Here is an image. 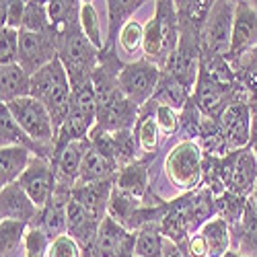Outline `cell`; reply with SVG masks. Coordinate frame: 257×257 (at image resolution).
Here are the masks:
<instances>
[{"label": "cell", "mask_w": 257, "mask_h": 257, "mask_svg": "<svg viewBox=\"0 0 257 257\" xmlns=\"http://www.w3.org/2000/svg\"><path fill=\"white\" fill-rule=\"evenodd\" d=\"M117 171H119V167L113 161L103 157L101 153H97L95 148L91 146L87 151V155H84L76 185H91V183H101V181L115 179Z\"/></svg>", "instance_id": "cell-26"}, {"label": "cell", "mask_w": 257, "mask_h": 257, "mask_svg": "<svg viewBox=\"0 0 257 257\" xmlns=\"http://www.w3.org/2000/svg\"><path fill=\"white\" fill-rule=\"evenodd\" d=\"M33 157L35 155L29 148H23V146L0 148V185L7 187L11 183H17L21 175L25 173V169L29 167Z\"/></svg>", "instance_id": "cell-28"}, {"label": "cell", "mask_w": 257, "mask_h": 257, "mask_svg": "<svg viewBox=\"0 0 257 257\" xmlns=\"http://www.w3.org/2000/svg\"><path fill=\"white\" fill-rule=\"evenodd\" d=\"M142 204H144V200H140V198L127 194V191L113 185L109 206H107V216L113 218L117 224H121L130 232H134L136 216H138V210L142 208Z\"/></svg>", "instance_id": "cell-25"}, {"label": "cell", "mask_w": 257, "mask_h": 257, "mask_svg": "<svg viewBox=\"0 0 257 257\" xmlns=\"http://www.w3.org/2000/svg\"><path fill=\"white\" fill-rule=\"evenodd\" d=\"M251 5H253V7H255V11H257V0H255V3H251Z\"/></svg>", "instance_id": "cell-51"}, {"label": "cell", "mask_w": 257, "mask_h": 257, "mask_svg": "<svg viewBox=\"0 0 257 257\" xmlns=\"http://www.w3.org/2000/svg\"><path fill=\"white\" fill-rule=\"evenodd\" d=\"M48 257H82V249L70 234H60L50 243Z\"/></svg>", "instance_id": "cell-43"}, {"label": "cell", "mask_w": 257, "mask_h": 257, "mask_svg": "<svg viewBox=\"0 0 257 257\" xmlns=\"http://www.w3.org/2000/svg\"><path fill=\"white\" fill-rule=\"evenodd\" d=\"M179 247V245H177ZM181 249L189 255V257H208V247L202 239V234L196 232V234H191V237L181 245Z\"/></svg>", "instance_id": "cell-44"}, {"label": "cell", "mask_w": 257, "mask_h": 257, "mask_svg": "<svg viewBox=\"0 0 257 257\" xmlns=\"http://www.w3.org/2000/svg\"><path fill=\"white\" fill-rule=\"evenodd\" d=\"M251 148H253V153H255V157H257V144H251Z\"/></svg>", "instance_id": "cell-49"}, {"label": "cell", "mask_w": 257, "mask_h": 257, "mask_svg": "<svg viewBox=\"0 0 257 257\" xmlns=\"http://www.w3.org/2000/svg\"><path fill=\"white\" fill-rule=\"evenodd\" d=\"M9 146H23L35 157H44L50 161V157L44 153V148L37 146L27 134L25 130L17 123V119L13 117V113L9 111L7 105H0V148H9Z\"/></svg>", "instance_id": "cell-23"}, {"label": "cell", "mask_w": 257, "mask_h": 257, "mask_svg": "<svg viewBox=\"0 0 257 257\" xmlns=\"http://www.w3.org/2000/svg\"><path fill=\"white\" fill-rule=\"evenodd\" d=\"M19 60V31L3 27L0 31V66L17 64Z\"/></svg>", "instance_id": "cell-41"}, {"label": "cell", "mask_w": 257, "mask_h": 257, "mask_svg": "<svg viewBox=\"0 0 257 257\" xmlns=\"http://www.w3.org/2000/svg\"><path fill=\"white\" fill-rule=\"evenodd\" d=\"M25 9H27V3H21V0H3V3H0L3 27H11V29H17V31L23 29Z\"/></svg>", "instance_id": "cell-40"}, {"label": "cell", "mask_w": 257, "mask_h": 257, "mask_svg": "<svg viewBox=\"0 0 257 257\" xmlns=\"http://www.w3.org/2000/svg\"><path fill=\"white\" fill-rule=\"evenodd\" d=\"M50 239L48 234L37 228V226H29V232L25 237V257H48V249H50Z\"/></svg>", "instance_id": "cell-42"}, {"label": "cell", "mask_w": 257, "mask_h": 257, "mask_svg": "<svg viewBox=\"0 0 257 257\" xmlns=\"http://www.w3.org/2000/svg\"><path fill=\"white\" fill-rule=\"evenodd\" d=\"M191 101L196 103V107L202 111V115L218 121L232 103L249 101V97H247V93L241 87L239 80L226 82V80L214 78V76L200 70L194 93H191Z\"/></svg>", "instance_id": "cell-6"}, {"label": "cell", "mask_w": 257, "mask_h": 257, "mask_svg": "<svg viewBox=\"0 0 257 257\" xmlns=\"http://www.w3.org/2000/svg\"><path fill=\"white\" fill-rule=\"evenodd\" d=\"M224 163V183L226 191L237 196L251 198L257 183V157L253 148L247 146L243 151H234L222 157Z\"/></svg>", "instance_id": "cell-9"}, {"label": "cell", "mask_w": 257, "mask_h": 257, "mask_svg": "<svg viewBox=\"0 0 257 257\" xmlns=\"http://www.w3.org/2000/svg\"><path fill=\"white\" fill-rule=\"evenodd\" d=\"M39 103L46 105L50 111L56 130H60L62 123L66 121L70 111V99H72V87L68 72L64 68L60 58H56L46 68H41L31 76V95Z\"/></svg>", "instance_id": "cell-2"}, {"label": "cell", "mask_w": 257, "mask_h": 257, "mask_svg": "<svg viewBox=\"0 0 257 257\" xmlns=\"http://www.w3.org/2000/svg\"><path fill=\"white\" fill-rule=\"evenodd\" d=\"M21 31H31V33H50V17L46 3H35L29 0L25 9L23 19V29Z\"/></svg>", "instance_id": "cell-37"}, {"label": "cell", "mask_w": 257, "mask_h": 257, "mask_svg": "<svg viewBox=\"0 0 257 257\" xmlns=\"http://www.w3.org/2000/svg\"><path fill=\"white\" fill-rule=\"evenodd\" d=\"M58 58L56 46L50 33H31V31H19V60L17 64L23 68L29 76L46 68Z\"/></svg>", "instance_id": "cell-12"}, {"label": "cell", "mask_w": 257, "mask_h": 257, "mask_svg": "<svg viewBox=\"0 0 257 257\" xmlns=\"http://www.w3.org/2000/svg\"><path fill=\"white\" fill-rule=\"evenodd\" d=\"M191 93L194 91L187 89L175 76H171L169 72L161 70V80H159V87H157L153 101H157L159 105H169V107H173V109L181 111L187 105V101L191 99Z\"/></svg>", "instance_id": "cell-30"}, {"label": "cell", "mask_w": 257, "mask_h": 257, "mask_svg": "<svg viewBox=\"0 0 257 257\" xmlns=\"http://www.w3.org/2000/svg\"><path fill=\"white\" fill-rule=\"evenodd\" d=\"M251 202L255 204V208H257V183H255V189H253V196H251Z\"/></svg>", "instance_id": "cell-47"}, {"label": "cell", "mask_w": 257, "mask_h": 257, "mask_svg": "<svg viewBox=\"0 0 257 257\" xmlns=\"http://www.w3.org/2000/svg\"><path fill=\"white\" fill-rule=\"evenodd\" d=\"M251 144H257V103H251Z\"/></svg>", "instance_id": "cell-46"}, {"label": "cell", "mask_w": 257, "mask_h": 257, "mask_svg": "<svg viewBox=\"0 0 257 257\" xmlns=\"http://www.w3.org/2000/svg\"><path fill=\"white\" fill-rule=\"evenodd\" d=\"M224 257H243V255H239V253H234V251H228Z\"/></svg>", "instance_id": "cell-48"}, {"label": "cell", "mask_w": 257, "mask_h": 257, "mask_svg": "<svg viewBox=\"0 0 257 257\" xmlns=\"http://www.w3.org/2000/svg\"><path fill=\"white\" fill-rule=\"evenodd\" d=\"M37 214L39 208L33 204V200L25 194V189L19 183L3 187V191H0V216H3V220H19L31 226Z\"/></svg>", "instance_id": "cell-17"}, {"label": "cell", "mask_w": 257, "mask_h": 257, "mask_svg": "<svg viewBox=\"0 0 257 257\" xmlns=\"http://www.w3.org/2000/svg\"><path fill=\"white\" fill-rule=\"evenodd\" d=\"M125 257H136V255H125Z\"/></svg>", "instance_id": "cell-52"}, {"label": "cell", "mask_w": 257, "mask_h": 257, "mask_svg": "<svg viewBox=\"0 0 257 257\" xmlns=\"http://www.w3.org/2000/svg\"><path fill=\"white\" fill-rule=\"evenodd\" d=\"M165 257H189L181 247H177L175 243H171V241H167L165 243Z\"/></svg>", "instance_id": "cell-45"}, {"label": "cell", "mask_w": 257, "mask_h": 257, "mask_svg": "<svg viewBox=\"0 0 257 257\" xmlns=\"http://www.w3.org/2000/svg\"><path fill=\"white\" fill-rule=\"evenodd\" d=\"M204 151L196 140H181L165 157V173L175 189L189 194L202 187Z\"/></svg>", "instance_id": "cell-4"}, {"label": "cell", "mask_w": 257, "mask_h": 257, "mask_svg": "<svg viewBox=\"0 0 257 257\" xmlns=\"http://www.w3.org/2000/svg\"><path fill=\"white\" fill-rule=\"evenodd\" d=\"M157 155H142L136 163L121 167L115 175V187L144 200L151 194V167Z\"/></svg>", "instance_id": "cell-18"}, {"label": "cell", "mask_w": 257, "mask_h": 257, "mask_svg": "<svg viewBox=\"0 0 257 257\" xmlns=\"http://www.w3.org/2000/svg\"><path fill=\"white\" fill-rule=\"evenodd\" d=\"M159 228H161L163 237L167 241L175 243L179 247L191 237V234H194L189 228V220H187V214H185L183 194L167 202V210H165V216L159 222Z\"/></svg>", "instance_id": "cell-20"}, {"label": "cell", "mask_w": 257, "mask_h": 257, "mask_svg": "<svg viewBox=\"0 0 257 257\" xmlns=\"http://www.w3.org/2000/svg\"><path fill=\"white\" fill-rule=\"evenodd\" d=\"M113 185L115 179L91 183V185H76L72 189V200L78 202L84 210H89L97 220H103L107 216V206H109Z\"/></svg>", "instance_id": "cell-21"}, {"label": "cell", "mask_w": 257, "mask_h": 257, "mask_svg": "<svg viewBox=\"0 0 257 257\" xmlns=\"http://www.w3.org/2000/svg\"><path fill=\"white\" fill-rule=\"evenodd\" d=\"M56 52L68 72L72 89L93 80V70L97 68L99 62V50L82 33L80 23L56 41Z\"/></svg>", "instance_id": "cell-3"}, {"label": "cell", "mask_w": 257, "mask_h": 257, "mask_svg": "<svg viewBox=\"0 0 257 257\" xmlns=\"http://www.w3.org/2000/svg\"><path fill=\"white\" fill-rule=\"evenodd\" d=\"M251 257H257V247H255V251H253V255Z\"/></svg>", "instance_id": "cell-50"}, {"label": "cell", "mask_w": 257, "mask_h": 257, "mask_svg": "<svg viewBox=\"0 0 257 257\" xmlns=\"http://www.w3.org/2000/svg\"><path fill=\"white\" fill-rule=\"evenodd\" d=\"M91 148L89 138L87 140H76L62 148L54 159V171H56V189H66L72 191L78 183L80 167L84 161V155Z\"/></svg>", "instance_id": "cell-15"}, {"label": "cell", "mask_w": 257, "mask_h": 257, "mask_svg": "<svg viewBox=\"0 0 257 257\" xmlns=\"http://www.w3.org/2000/svg\"><path fill=\"white\" fill-rule=\"evenodd\" d=\"M136 232H130L117 224L113 218L105 216L97 239L89 251H84L82 257H125V255H136Z\"/></svg>", "instance_id": "cell-10"}, {"label": "cell", "mask_w": 257, "mask_h": 257, "mask_svg": "<svg viewBox=\"0 0 257 257\" xmlns=\"http://www.w3.org/2000/svg\"><path fill=\"white\" fill-rule=\"evenodd\" d=\"M113 148H115V163H117L119 169L136 163L142 157L140 155V146H138V138H136L134 130L113 132Z\"/></svg>", "instance_id": "cell-34"}, {"label": "cell", "mask_w": 257, "mask_h": 257, "mask_svg": "<svg viewBox=\"0 0 257 257\" xmlns=\"http://www.w3.org/2000/svg\"><path fill=\"white\" fill-rule=\"evenodd\" d=\"M107 39L105 50H115L121 29L132 21V15L138 13L146 3L144 0H107Z\"/></svg>", "instance_id": "cell-22"}, {"label": "cell", "mask_w": 257, "mask_h": 257, "mask_svg": "<svg viewBox=\"0 0 257 257\" xmlns=\"http://www.w3.org/2000/svg\"><path fill=\"white\" fill-rule=\"evenodd\" d=\"M31 95V76L19 66H0V101L5 105Z\"/></svg>", "instance_id": "cell-24"}, {"label": "cell", "mask_w": 257, "mask_h": 257, "mask_svg": "<svg viewBox=\"0 0 257 257\" xmlns=\"http://www.w3.org/2000/svg\"><path fill=\"white\" fill-rule=\"evenodd\" d=\"M165 243L167 239L159 224H146L136 232V257H165Z\"/></svg>", "instance_id": "cell-31"}, {"label": "cell", "mask_w": 257, "mask_h": 257, "mask_svg": "<svg viewBox=\"0 0 257 257\" xmlns=\"http://www.w3.org/2000/svg\"><path fill=\"white\" fill-rule=\"evenodd\" d=\"M200 234L208 247V257H224L232 247L230 224L222 218H212L200 228Z\"/></svg>", "instance_id": "cell-29"}, {"label": "cell", "mask_w": 257, "mask_h": 257, "mask_svg": "<svg viewBox=\"0 0 257 257\" xmlns=\"http://www.w3.org/2000/svg\"><path fill=\"white\" fill-rule=\"evenodd\" d=\"M72 200V191L66 189H56L52 200L39 210L37 218L31 226L41 228L48 239L54 241L60 234H66L68 230V204Z\"/></svg>", "instance_id": "cell-16"}, {"label": "cell", "mask_w": 257, "mask_h": 257, "mask_svg": "<svg viewBox=\"0 0 257 257\" xmlns=\"http://www.w3.org/2000/svg\"><path fill=\"white\" fill-rule=\"evenodd\" d=\"M101 222L103 220H97L93 214L89 210H84L78 202L70 200V204H68V230H66V234H70V237L80 245L82 253L93 247Z\"/></svg>", "instance_id": "cell-19"}, {"label": "cell", "mask_w": 257, "mask_h": 257, "mask_svg": "<svg viewBox=\"0 0 257 257\" xmlns=\"http://www.w3.org/2000/svg\"><path fill=\"white\" fill-rule=\"evenodd\" d=\"M155 119L163 136H175L181 130V115L177 109L169 105H159L155 101Z\"/></svg>", "instance_id": "cell-38"}, {"label": "cell", "mask_w": 257, "mask_h": 257, "mask_svg": "<svg viewBox=\"0 0 257 257\" xmlns=\"http://www.w3.org/2000/svg\"><path fill=\"white\" fill-rule=\"evenodd\" d=\"M159 80L161 68L155 66L153 62H148L146 58H140L136 62H127L119 72V89L132 103L144 107L155 97Z\"/></svg>", "instance_id": "cell-8"}, {"label": "cell", "mask_w": 257, "mask_h": 257, "mask_svg": "<svg viewBox=\"0 0 257 257\" xmlns=\"http://www.w3.org/2000/svg\"><path fill=\"white\" fill-rule=\"evenodd\" d=\"M234 9L237 3L218 0L212 5L206 27L202 33V54L206 56H224L230 50V37L234 25Z\"/></svg>", "instance_id": "cell-7"}, {"label": "cell", "mask_w": 257, "mask_h": 257, "mask_svg": "<svg viewBox=\"0 0 257 257\" xmlns=\"http://www.w3.org/2000/svg\"><path fill=\"white\" fill-rule=\"evenodd\" d=\"M232 70L237 74V80L245 89L249 103H257V48L243 56L237 64H232Z\"/></svg>", "instance_id": "cell-33"}, {"label": "cell", "mask_w": 257, "mask_h": 257, "mask_svg": "<svg viewBox=\"0 0 257 257\" xmlns=\"http://www.w3.org/2000/svg\"><path fill=\"white\" fill-rule=\"evenodd\" d=\"M134 134L138 138V146H140L142 155H159L163 134H161L159 123L155 119V101L153 99L140 109V117L134 127Z\"/></svg>", "instance_id": "cell-27"}, {"label": "cell", "mask_w": 257, "mask_h": 257, "mask_svg": "<svg viewBox=\"0 0 257 257\" xmlns=\"http://www.w3.org/2000/svg\"><path fill=\"white\" fill-rule=\"evenodd\" d=\"M251 103L249 101H239L232 103L228 109L222 113L220 130L224 136V142L228 151H243V148L251 146Z\"/></svg>", "instance_id": "cell-14"}, {"label": "cell", "mask_w": 257, "mask_h": 257, "mask_svg": "<svg viewBox=\"0 0 257 257\" xmlns=\"http://www.w3.org/2000/svg\"><path fill=\"white\" fill-rule=\"evenodd\" d=\"M257 48V11L251 3H237L234 9V25L230 37V50L226 54L228 64H237L243 56Z\"/></svg>", "instance_id": "cell-11"}, {"label": "cell", "mask_w": 257, "mask_h": 257, "mask_svg": "<svg viewBox=\"0 0 257 257\" xmlns=\"http://www.w3.org/2000/svg\"><path fill=\"white\" fill-rule=\"evenodd\" d=\"M25 189V194L33 200V204L41 210L54 196L56 191V171L52 161L44 157H33L25 173L17 181Z\"/></svg>", "instance_id": "cell-13"}, {"label": "cell", "mask_w": 257, "mask_h": 257, "mask_svg": "<svg viewBox=\"0 0 257 257\" xmlns=\"http://www.w3.org/2000/svg\"><path fill=\"white\" fill-rule=\"evenodd\" d=\"M117 41H119V46H121V50H123L125 54H136V52H140L142 46H144V27H142L140 21L132 19L130 23H127V25L121 29Z\"/></svg>", "instance_id": "cell-39"}, {"label": "cell", "mask_w": 257, "mask_h": 257, "mask_svg": "<svg viewBox=\"0 0 257 257\" xmlns=\"http://www.w3.org/2000/svg\"><path fill=\"white\" fill-rule=\"evenodd\" d=\"M80 29L87 35V39L101 52L105 48V41L101 35V23H99V15L95 9V3H82L80 5Z\"/></svg>", "instance_id": "cell-36"}, {"label": "cell", "mask_w": 257, "mask_h": 257, "mask_svg": "<svg viewBox=\"0 0 257 257\" xmlns=\"http://www.w3.org/2000/svg\"><path fill=\"white\" fill-rule=\"evenodd\" d=\"M5 105V103H3ZM17 123L23 127L25 134L37 144L44 148V153L54 161V151H56V140H58V130L54 125V119L50 111L46 109L44 103H39L33 97H23L17 99L7 105Z\"/></svg>", "instance_id": "cell-5"}, {"label": "cell", "mask_w": 257, "mask_h": 257, "mask_svg": "<svg viewBox=\"0 0 257 257\" xmlns=\"http://www.w3.org/2000/svg\"><path fill=\"white\" fill-rule=\"evenodd\" d=\"M27 232H29L27 222H19V220H3L0 222V255L15 257L19 253L21 245H25Z\"/></svg>", "instance_id": "cell-32"}, {"label": "cell", "mask_w": 257, "mask_h": 257, "mask_svg": "<svg viewBox=\"0 0 257 257\" xmlns=\"http://www.w3.org/2000/svg\"><path fill=\"white\" fill-rule=\"evenodd\" d=\"M179 46V19L175 3L157 0L155 17L144 25V46L142 58L153 62L161 70L167 66L169 58L177 52Z\"/></svg>", "instance_id": "cell-1"}, {"label": "cell", "mask_w": 257, "mask_h": 257, "mask_svg": "<svg viewBox=\"0 0 257 257\" xmlns=\"http://www.w3.org/2000/svg\"><path fill=\"white\" fill-rule=\"evenodd\" d=\"M247 204H249V198L237 196V194H232V191H224L222 196L216 198V214H218V218H222L230 226H234L241 222L243 214L247 210Z\"/></svg>", "instance_id": "cell-35"}]
</instances>
